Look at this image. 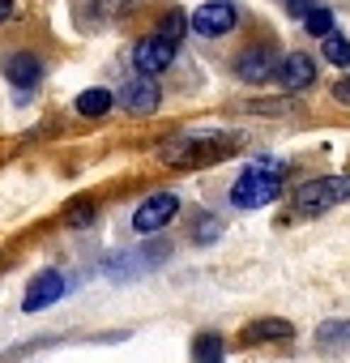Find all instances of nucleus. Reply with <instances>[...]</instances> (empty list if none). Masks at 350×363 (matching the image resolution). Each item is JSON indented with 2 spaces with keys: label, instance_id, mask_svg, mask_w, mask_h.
Segmentation results:
<instances>
[{
  "label": "nucleus",
  "instance_id": "1",
  "mask_svg": "<svg viewBox=\"0 0 350 363\" xmlns=\"http://www.w3.org/2000/svg\"><path fill=\"white\" fill-rule=\"evenodd\" d=\"M231 154H239V145L227 133H175V137L158 141V162L162 167H175V171L214 167V162H222Z\"/></svg>",
  "mask_w": 350,
  "mask_h": 363
},
{
  "label": "nucleus",
  "instance_id": "2",
  "mask_svg": "<svg viewBox=\"0 0 350 363\" xmlns=\"http://www.w3.org/2000/svg\"><path fill=\"white\" fill-rule=\"evenodd\" d=\"M282 175H286V167L278 158H261V162L244 167L231 184V206L235 210H261V206L278 201L282 197Z\"/></svg>",
  "mask_w": 350,
  "mask_h": 363
},
{
  "label": "nucleus",
  "instance_id": "3",
  "mask_svg": "<svg viewBox=\"0 0 350 363\" xmlns=\"http://www.w3.org/2000/svg\"><path fill=\"white\" fill-rule=\"evenodd\" d=\"M346 201H350V175H316L295 189L290 210L303 218H316V214H329L333 206H346Z\"/></svg>",
  "mask_w": 350,
  "mask_h": 363
},
{
  "label": "nucleus",
  "instance_id": "4",
  "mask_svg": "<svg viewBox=\"0 0 350 363\" xmlns=\"http://www.w3.org/2000/svg\"><path fill=\"white\" fill-rule=\"evenodd\" d=\"M166 261H171V244H166V240H149V244H141V248L111 252V257L103 261V274H107L111 282H137V278H145L149 269H158V265H166Z\"/></svg>",
  "mask_w": 350,
  "mask_h": 363
},
{
  "label": "nucleus",
  "instance_id": "5",
  "mask_svg": "<svg viewBox=\"0 0 350 363\" xmlns=\"http://www.w3.org/2000/svg\"><path fill=\"white\" fill-rule=\"evenodd\" d=\"M0 77L18 90V99H26V94H35V90L43 86L47 65H43L35 52H5V56H0Z\"/></svg>",
  "mask_w": 350,
  "mask_h": 363
},
{
  "label": "nucleus",
  "instance_id": "6",
  "mask_svg": "<svg viewBox=\"0 0 350 363\" xmlns=\"http://www.w3.org/2000/svg\"><path fill=\"white\" fill-rule=\"evenodd\" d=\"M239 26V5L235 0H205L193 9V30L205 39H227Z\"/></svg>",
  "mask_w": 350,
  "mask_h": 363
},
{
  "label": "nucleus",
  "instance_id": "7",
  "mask_svg": "<svg viewBox=\"0 0 350 363\" xmlns=\"http://www.w3.org/2000/svg\"><path fill=\"white\" fill-rule=\"evenodd\" d=\"M175 214H180V197L175 193H154L132 210V231L137 235H158L162 227L175 223Z\"/></svg>",
  "mask_w": 350,
  "mask_h": 363
},
{
  "label": "nucleus",
  "instance_id": "8",
  "mask_svg": "<svg viewBox=\"0 0 350 363\" xmlns=\"http://www.w3.org/2000/svg\"><path fill=\"white\" fill-rule=\"evenodd\" d=\"M278 65H282V56H278L273 48L252 43V48H244V52L231 60V73H235L239 82H248V86H261V82H269V77L278 73Z\"/></svg>",
  "mask_w": 350,
  "mask_h": 363
},
{
  "label": "nucleus",
  "instance_id": "9",
  "mask_svg": "<svg viewBox=\"0 0 350 363\" xmlns=\"http://www.w3.org/2000/svg\"><path fill=\"white\" fill-rule=\"evenodd\" d=\"M69 291V278L60 269H39L30 282H26V295H22V312H43L52 308L56 299H64Z\"/></svg>",
  "mask_w": 350,
  "mask_h": 363
},
{
  "label": "nucleus",
  "instance_id": "10",
  "mask_svg": "<svg viewBox=\"0 0 350 363\" xmlns=\"http://www.w3.org/2000/svg\"><path fill=\"white\" fill-rule=\"evenodd\" d=\"M175 52H180L175 43H166V39H158V35H145V39L132 43V69H137L141 77H158L162 69H171Z\"/></svg>",
  "mask_w": 350,
  "mask_h": 363
},
{
  "label": "nucleus",
  "instance_id": "11",
  "mask_svg": "<svg viewBox=\"0 0 350 363\" xmlns=\"http://www.w3.org/2000/svg\"><path fill=\"white\" fill-rule=\"evenodd\" d=\"M273 82H278L286 94L312 90V86H316V60H312L307 52H290V56H282V65H278Z\"/></svg>",
  "mask_w": 350,
  "mask_h": 363
},
{
  "label": "nucleus",
  "instance_id": "12",
  "mask_svg": "<svg viewBox=\"0 0 350 363\" xmlns=\"http://www.w3.org/2000/svg\"><path fill=\"white\" fill-rule=\"evenodd\" d=\"M120 99H124V111H132V116H154L158 103H162V90H158L154 77H141V73H137V77L124 82Z\"/></svg>",
  "mask_w": 350,
  "mask_h": 363
},
{
  "label": "nucleus",
  "instance_id": "13",
  "mask_svg": "<svg viewBox=\"0 0 350 363\" xmlns=\"http://www.w3.org/2000/svg\"><path fill=\"white\" fill-rule=\"evenodd\" d=\"M295 337V325L286 316H261V320H248L239 329V342L244 346H261V342H290Z\"/></svg>",
  "mask_w": 350,
  "mask_h": 363
},
{
  "label": "nucleus",
  "instance_id": "14",
  "mask_svg": "<svg viewBox=\"0 0 350 363\" xmlns=\"http://www.w3.org/2000/svg\"><path fill=\"white\" fill-rule=\"evenodd\" d=\"M188 359L193 363H227V337L218 329H201L188 346Z\"/></svg>",
  "mask_w": 350,
  "mask_h": 363
},
{
  "label": "nucleus",
  "instance_id": "15",
  "mask_svg": "<svg viewBox=\"0 0 350 363\" xmlns=\"http://www.w3.org/2000/svg\"><path fill=\"white\" fill-rule=\"evenodd\" d=\"M316 350H324V354L350 350V320H341V316L320 320V325H316Z\"/></svg>",
  "mask_w": 350,
  "mask_h": 363
},
{
  "label": "nucleus",
  "instance_id": "16",
  "mask_svg": "<svg viewBox=\"0 0 350 363\" xmlns=\"http://www.w3.org/2000/svg\"><path fill=\"white\" fill-rule=\"evenodd\" d=\"M111 107H115V94L103 90V86H90V90H81V94L73 99V111H77L81 120H103Z\"/></svg>",
  "mask_w": 350,
  "mask_h": 363
},
{
  "label": "nucleus",
  "instance_id": "17",
  "mask_svg": "<svg viewBox=\"0 0 350 363\" xmlns=\"http://www.w3.org/2000/svg\"><path fill=\"white\" fill-rule=\"evenodd\" d=\"M188 30H193V18H188L184 9H166V13H162V22L154 26V35H158V39H166V43H175V48L188 39Z\"/></svg>",
  "mask_w": 350,
  "mask_h": 363
},
{
  "label": "nucleus",
  "instance_id": "18",
  "mask_svg": "<svg viewBox=\"0 0 350 363\" xmlns=\"http://www.w3.org/2000/svg\"><path fill=\"white\" fill-rule=\"evenodd\" d=\"M188 235H193V244H214L218 235H222V218L218 214H205V210H197L193 214V227H188Z\"/></svg>",
  "mask_w": 350,
  "mask_h": 363
},
{
  "label": "nucleus",
  "instance_id": "19",
  "mask_svg": "<svg viewBox=\"0 0 350 363\" xmlns=\"http://www.w3.org/2000/svg\"><path fill=\"white\" fill-rule=\"evenodd\" d=\"M320 52H324V60H329V65H337V69H350V39H346L341 30L324 35V39H320Z\"/></svg>",
  "mask_w": 350,
  "mask_h": 363
},
{
  "label": "nucleus",
  "instance_id": "20",
  "mask_svg": "<svg viewBox=\"0 0 350 363\" xmlns=\"http://www.w3.org/2000/svg\"><path fill=\"white\" fill-rule=\"evenodd\" d=\"M98 218V201L94 197H77L69 210H64V227H90Z\"/></svg>",
  "mask_w": 350,
  "mask_h": 363
},
{
  "label": "nucleus",
  "instance_id": "21",
  "mask_svg": "<svg viewBox=\"0 0 350 363\" xmlns=\"http://www.w3.org/2000/svg\"><path fill=\"white\" fill-rule=\"evenodd\" d=\"M303 26H307V35H316V39H324V35L337 30V26H333V9H324V5H316V9L303 18Z\"/></svg>",
  "mask_w": 350,
  "mask_h": 363
},
{
  "label": "nucleus",
  "instance_id": "22",
  "mask_svg": "<svg viewBox=\"0 0 350 363\" xmlns=\"http://www.w3.org/2000/svg\"><path fill=\"white\" fill-rule=\"evenodd\" d=\"M111 5H124V0H90V5H81V9H90V18H86V22H90V26H103L107 18H115V13H120V9H111Z\"/></svg>",
  "mask_w": 350,
  "mask_h": 363
},
{
  "label": "nucleus",
  "instance_id": "23",
  "mask_svg": "<svg viewBox=\"0 0 350 363\" xmlns=\"http://www.w3.org/2000/svg\"><path fill=\"white\" fill-rule=\"evenodd\" d=\"M282 5H286V13H290V18H299V22H303V18L316 9V0H282Z\"/></svg>",
  "mask_w": 350,
  "mask_h": 363
},
{
  "label": "nucleus",
  "instance_id": "24",
  "mask_svg": "<svg viewBox=\"0 0 350 363\" xmlns=\"http://www.w3.org/2000/svg\"><path fill=\"white\" fill-rule=\"evenodd\" d=\"M248 111H256V116H282V111H290V103H248Z\"/></svg>",
  "mask_w": 350,
  "mask_h": 363
},
{
  "label": "nucleus",
  "instance_id": "25",
  "mask_svg": "<svg viewBox=\"0 0 350 363\" xmlns=\"http://www.w3.org/2000/svg\"><path fill=\"white\" fill-rule=\"evenodd\" d=\"M333 99H337V103H350V77H341V82L333 86Z\"/></svg>",
  "mask_w": 350,
  "mask_h": 363
},
{
  "label": "nucleus",
  "instance_id": "26",
  "mask_svg": "<svg viewBox=\"0 0 350 363\" xmlns=\"http://www.w3.org/2000/svg\"><path fill=\"white\" fill-rule=\"evenodd\" d=\"M13 9H18V0H0V26L13 18Z\"/></svg>",
  "mask_w": 350,
  "mask_h": 363
}]
</instances>
